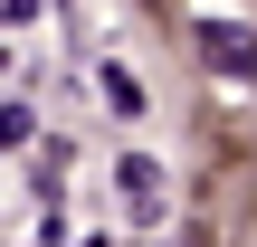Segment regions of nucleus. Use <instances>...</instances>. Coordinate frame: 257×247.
<instances>
[{
	"label": "nucleus",
	"instance_id": "nucleus-1",
	"mask_svg": "<svg viewBox=\"0 0 257 247\" xmlns=\"http://www.w3.org/2000/svg\"><path fill=\"white\" fill-rule=\"evenodd\" d=\"M153 86L76 0H0V247H172L181 171Z\"/></svg>",
	"mask_w": 257,
	"mask_h": 247
},
{
	"label": "nucleus",
	"instance_id": "nucleus-2",
	"mask_svg": "<svg viewBox=\"0 0 257 247\" xmlns=\"http://www.w3.org/2000/svg\"><path fill=\"white\" fill-rule=\"evenodd\" d=\"M200 38H210V57H219L229 76H248V67H257V48H248V29H200Z\"/></svg>",
	"mask_w": 257,
	"mask_h": 247
}]
</instances>
